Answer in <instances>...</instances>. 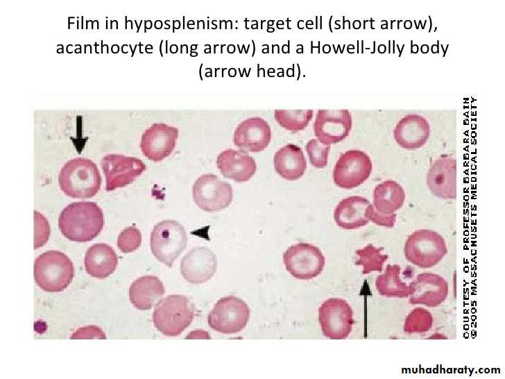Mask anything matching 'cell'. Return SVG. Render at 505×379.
I'll use <instances>...</instances> for the list:
<instances>
[{"label": "cell", "mask_w": 505, "mask_h": 379, "mask_svg": "<svg viewBox=\"0 0 505 379\" xmlns=\"http://www.w3.org/2000/svg\"><path fill=\"white\" fill-rule=\"evenodd\" d=\"M74 274L73 262L66 254L58 251H46L34 262L35 281L45 292L64 290L72 281Z\"/></svg>", "instance_id": "3957f363"}, {"label": "cell", "mask_w": 505, "mask_h": 379, "mask_svg": "<svg viewBox=\"0 0 505 379\" xmlns=\"http://www.w3.org/2000/svg\"><path fill=\"white\" fill-rule=\"evenodd\" d=\"M142 243V234L135 226L124 228L119 235L117 246L123 253H130L139 247Z\"/></svg>", "instance_id": "4dcf8cb0"}, {"label": "cell", "mask_w": 505, "mask_h": 379, "mask_svg": "<svg viewBox=\"0 0 505 379\" xmlns=\"http://www.w3.org/2000/svg\"><path fill=\"white\" fill-rule=\"evenodd\" d=\"M314 111L307 110H275L277 122L286 130L297 132L303 130L311 120Z\"/></svg>", "instance_id": "83f0119b"}, {"label": "cell", "mask_w": 505, "mask_h": 379, "mask_svg": "<svg viewBox=\"0 0 505 379\" xmlns=\"http://www.w3.org/2000/svg\"><path fill=\"white\" fill-rule=\"evenodd\" d=\"M178 137V129L176 127L155 123L142 134L140 148L149 160L159 162L173 152Z\"/></svg>", "instance_id": "2e32d148"}, {"label": "cell", "mask_w": 505, "mask_h": 379, "mask_svg": "<svg viewBox=\"0 0 505 379\" xmlns=\"http://www.w3.org/2000/svg\"><path fill=\"white\" fill-rule=\"evenodd\" d=\"M365 216L369 221L378 226L391 228L395 225L397 214L395 212L389 214H382L370 203L366 209Z\"/></svg>", "instance_id": "d6a6232c"}, {"label": "cell", "mask_w": 505, "mask_h": 379, "mask_svg": "<svg viewBox=\"0 0 505 379\" xmlns=\"http://www.w3.org/2000/svg\"><path fill=\"white\" fill-rule=\"evenodd\" d=\"M101 165L105 177L107 191L130 184L146 169L145 164L140 159L116 153L105 155Z\"/></svg>", "instance_id": "7c38bea8"}, {"label": "cell", "mask_w": 505, "mask_h": 379, "mask_svg": "<svg viewBox=\"0 0 505 379\" xmlns=\"http://www.w3.org/2000/svg\"><path fill=\"white\" fill-rule=\"evenodd\" d=\"M405 197L402 186L398 182L388 179L374 188L373 205L382 214H392L403 206Z\"/></svg>", "instance_id": "d4e9b609"}, {"label": "cell", "mask_w": 505, "mask_h": 379, "mask_svg": "<svg viewBox=\"0 0 505 379\" xmlns=\"http://www.w3.org/2000/svg\"><path fill=\"white\" fill-rule=\"evenodd\" d=\"M370 201L365 197L354 195L342 199L334 211L336 224L346 230L357 229L366 225L369 220L365 212Z\"/></svg>", "instance_id": "44dd1931"}, {"label": "cell", "mask_w": 505, "mask_h": 379, "mask_svg": "<svg viewBox=\"0 0 505 379\" xmlns=\"http://www.w3.org/2000/svg\"><path fill=\"white\" fill-rule=\"evenodd\" d=\"M118 258L113 249L105 243L92 245L86 251L84 264L87 273L94 278L103 279L116 269Z\"/></svg>", "instance_id": "7402d4cb"}, {"label": "cell", "mask_w": 505, "mask_h": 379, "mask_svg": "<svg viewBox=\"0 0 505 379\" xmlns=\"http://www.w3.org/2000/svg\"><path fill=\"white\" fill-rule=\"evenodd\" d=\"M283 262L286 269L294 278L309 280L322 272L325 259L319 248L301 242L286 249L283 253Z\"/></svg>", "instance_id": "ba28073f"}, {"label": "cell", "mask_w": 505, "mask_h": 379, "mask_svg": "<svg viewBox=\"0 0 505 379\" xmlns=\"http://www.w3.org/2000/svg\"><path fill=\"white\" fill-rule=\"evenodd\" d=\"M373 164L370 156L363 151L352 149L342 153L335 164L333 180L345 189L356 187L370 176Z\"/></svg>", "instance_id": "9c48e42d"}, {"label": "cell", "mask_w": 505, "mask_h": 379, "mask_svg": "<svg viewBox=\"0 0 505 379\" xmlns=\"http://www.w3.org/2000/svg\"><path fill=\"white\" fill-rule=\"evenodd\" d=\"M276 172L283 178L295 180L300 178L307 169V160L300 147L288 144L278 149L273 158Z\"/></svg>", "instance_id": "cb8c5ba5"}, {"label": "cell", "mask_w": 505, "mask_h": 379, "mask_svg": "<svg viewBox=\"0 0 505 379\" xmlns=\"http://www.w3.org/2000/svg\"><path fill=\"white\" fill-rule=\"evenodd\" d=\"M50 235V226L47 219L38 211H34V249L46 244Z\"/></svg>", "instance_id": "1f68e13d"}, {"label": "cell", "mask_w": 505, "mask_h": 379, "mask_svg": "<svg viewBox=\"0 0 505 379\" xmlns=\"http://www.w3.org/2000/svg\"><path fill=\"white\" fill-rule=\"evenodd\" d=\"M58 183L62 191L71 197L90 198L99 190L101 176L92 160L77 157L62 166L58 175Z\"/></svg>", "instance_id": "7a4b0ae2"}, {"label": "cell", "mask_w": 505, "mask_h": 379, "mask_svg": "<svg viewBox=\"0 0 505 379\" xmlns=\"http://www.w3.org/2000/svg\"><path fill=\"white\" fill-rule=\"evenodd\" d=\"M430 133L427 119L420 115L411 113L397 121L393 130V137L400 146L416 149L426 144Z\"/></svg>", "instance_id": "d6986e66"}, {"label": "cell", "mask_w": 505, "mask_h": 379, "mask_svg": "<svg viewBox=\"0 0 505 379\" xmlns=\"http://www.w3.org/2000/svg\"><path fill=\"white\" fill-rule=\"evenodd\" d=\"M271 140L268 123L259 117L241 121L234 133V143L245 151L259 152L265 149Z\"/></svg>", "instance_id": "ac0fdd59"}, {"label": "cell", "mask_w": 505, "mask_h": 379, "mask_svg": "<svg viewBox=\"0 0 505 379\" xmlns=\"http://www.w3.org/2000/svg\"><path fill=\"white\" fill-rule=\"evenodd\" d=\"M102 209L92 201L73 202L65 206L58 217V227L67 239L79 242L91 241L103 229Z\"/></svg>", "instance_id": "6da1fadb"}, {"label": "cell", "mask_w": 505, "mask_h": 379, "mask_svg": "<svg viewBox=\"0 0 505 379\" xmlns=\"http://www.w3.org/2000/svg\"><path fill=\"white\" fill-rule=\"evenodd\" d=\"M426 183L434 196L443 199H456V160L447 155L434 160L427 172Z\"/></svg>", "instance_id": "5bb4252c"}, {"label": "cell", "mask_w": 505, "mask_h": 379, "mask_svg": "<svg viewBox=\"0 0 505 379\" xmlns=\"http://www.w3.org/2000/svg\"><path fill=\"white\" fill-rule=\"evenodd\" d=\"M306 151L311 164L316 168H323L327 165L329 144L321 143L318 139H311L306 144Z\"/></svg>", "instance_id": "f546056e"}, {"label": "cell", "mask_w": 505, "mask_h": 379, "mask_svg": "<svg viewBox=\"0 0 505 379\" xmlns=\"http://www.w3.org/2000/svg\"><path fill=\"white\" fill-rule=\"evenodd\" d=\"M433 323V316L428 310L416 307L406 316L403 328L406 334H421L429 331Z\"/></svg>", "instance_id": "f1b7e54d"}, {"label": "cell", "mask_w": 505, "mask_h": 379, "mask_svg": "<svg viewBox=\"0 0 505 379\" xmlns=\"http://www.w3.org/2000/svg\"><path fill=\"white\" fill-rule=\"evenodd\" d=\"M409 286L411 294L409 301L412 305L434 308L442 304L448 296L447 280L435 273L423 272L418 274Z\"/></svg>", "instance_id": "9a60e30c"}, {"label": "cell", "mask_w": 505, "mask_h": 379, "mask_svg": "<svg viewBox=\"0 0 505 379\" xmlns=\"http://www.w3.org/2000/svg\"><path fill=\"white\" fill-rule=\"evenodd\" d=\"M352 126L350 112L346 109L318 110L314 123V132L323 144H335L344 140Z\"/></svg>", "instance_id": "4fadbf2b"}, {"label": "cell", "mask_w": 505, "mask_h": 379, "mask_svg": "<svg viewBox=\"0 0 505 379\" xmlns=\"http://www.w3.org/2000/svg\"><path fill=\"white\" fill-rule=\"evenodd\" d=\"M164 292V287L157 277L144 276L131 284L129 298L138 310H148L160 301Z\"/></svg>", "instance_id": "603a6c76"}, {"label": "cell", "mask_w": 505, "mask_h": 379, "mask_svg": "<svg viewBox=\"0 0 505 379\" xmlns=\"http://www.w3.org/2000/svg\"><path fill=\"white\" fill-rule=\"evenodd\" d=\"M447 253L443 237L431 229H419L409 235L404 245L405 258L420 268H431Z\"/></svg>", "instance_id": "5b68a950"}, {"label": "cell", "mask_w": 505, "mask_h": 379, "mask_svg": "<svg viewBox=\"0 0 505 379\" xmlns=\"http://www.w3.org/2000/svg\"><path fill=\"white\" fill-rule=\"evenodd\" d=\"M250 310L241 298L229 296L221 298L209 312L207 321L214 330L234 334L242 330L249 320Z\"/></svg>", "instance_id": "52a82bcc"}, {"label": "cell", "mask_w": 505, "mask_h": 379, "mask_svg": "<svg viewBox=\"0 0 505 379\" xmlns=\"http://www.w3.org/2000/svg\"><path fill=\"white\" fill-rule=\"evenodd\" d=\"M383 247H375L368 244L365 247L356 251L358 259L356 265L363 267L362 273L368 274L373 271H382L388 255L383 253Z\"/></svg>", "instance_id": "4316f807"}, {"label": "cell", "mask_w": 505, "mask_h": 379, "mask_svg": "<svg viewBox=\"0 0 505 379\" xmlns=\"http://www.w3.org/2000/svg\"><path fill=\"white\" fill-rule=\"evenodd\" d=\"M196 204L206 212H215L227 208L232 199L230 184L214 174H204L195 181L192 188Z\"/></svg>", "instance_id": "8fae6325"}, {"label": "cell", "mask_w": 505, "mask_h": 379, "mask_svg": "<svg viewBox=\"0 0 505 379\" xmlns=\"http://www.w3.org/2000/svg\"><path fill=\"white\" fill-rule=\"evenodd\" d=\"M401 267L399 264H388L382 274L375 280V287L379 294L389 298H406L411 294L409 285L402 281L400 277Z\"/></svg>", "instance_id": "484cf974"}, {"label": "cell", "mask_w": 505, "mask_h": 379, "mask_svg": "<svg viewBox=\"0 0 505 379\" xmlns=\"http://www.w3.org/2000/svg\"><path fill=\"white\" fill-rule=\"evenodd\" d=\"M187 241L186 231L179 222L164 220L153 228L150 237L151 249L160 262L171 267L185 249Z\"/></svg>", "instance_id": "8992f818"}, {"label": "cell", "mask_w": 505, "mask_h": 379, "mask_svg": "<svg viewBox=\"0 0 505 379\" xmlns=\"http://www.w3.org/2000/svg\"><path fill=\"white\" fill-rule=\"evenodd\" d=\"M216 165L225 177L237 182L248 181L257 170L255 159L243 150L228 149L221 152Z\"/></svg>", "instance_id": "ffe728a7"}, {"label": "cell", "mask_w": 505, "mask_h": 379, "mask_svg": "<svg viewBox=\"0 0 505 379\" xmlns=\"http://www.w3.org/2000/svg\"><path fill=\"white\" fill-rule=\"evenodd\" d=\"M217 260L214 253L205 246L189 251L182 259L180 272L191 284H201L209 280L216 272Z\"/></svg>", "instance_id": "e0dca14e"}, {"label": "cell", "mask_w": 505, "mask_h": 379, "mask_svg": "<svg viewBox=\"0 0 505 379\" xmlns=\"http://www.w3.org/2000/svg\"><path fill=\"white\" fill-rule=\"evenodd\" d=\"M318 320L325 337L331 339H343L352 331L353 311L344 299L331 298L319 308Z\"/></svg>", "instance_id": "30bf717a"}, {"label": "cell", "mask_w": 505, "mask_h": 379, "mask_svg": "<svg viewBox=\"0 0 505 379\" xmlns=\"http://www.w3.org/2000/svg\"><path fill=\"white\" fill-rule=\"evenodd\" d=\"M194 306L186 296L169 295L160 300L154 309L153 321L155 327L166 336L181 334L191 323Z\"/></svg>", "instance_id": "277c9868"}, {"label": "cell", "mask_w": 505, "mask_h": 379, "mask_svg": "<svg viewBox=\"0 0 505 379\" xmlns=\"http://www.w3.org/2000/svg\"><path fill=\"white\" fill-rule=\"evenodd\" d=\"M70 339H106V335L105 332L101 330V328L96 326H87L78 328L76 330Z\"/></svg>", "instance_id": "836d02e7"}]
</instances>
